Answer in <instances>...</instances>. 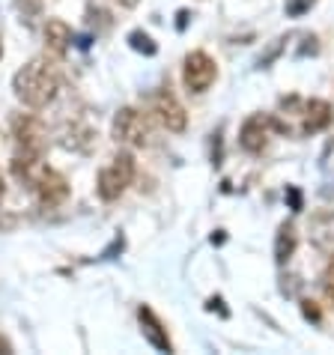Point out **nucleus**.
Instances as JSON below:
<instances>
[{
  "mask_svg": "<svg viewBox=\"0 0 334 355\" xmlns=\"http://www.w3.org/2000/svg\"><path fill=\"white\" fill-rule=\"evenodd\" d=\"M12 93L24 107L39 111L48 107L60 93V72L48 57H33L27 66H21L12 78Z\"/></svg>",
  "mask_w": 334,
  "mask_h": 355,
  "instance_id": "obj_1",
  "label": "nucleus"
},
{
  "mask_svg": "<svg viewBox=\"0 0 334 355\" xmlns=\"http://www.w3.org/2000/svg\"><path fill=\"white\" fill-rule=\"evenodd\" d=\"M137 173V164H134V155L129 150H120L111 159V164H105L99 176H96V191H99L102 200H120V197L125 194V189L132 185Z\"/></svg>",
  "mask_w": 334,
  "mask_h": 355,
  "instance_id": "obj_2",
  "label": "nucleus"
},
{
  "mask_svg": "<svg viewBox=\"0 0 334 355\" xmlns=\"http://www.w3.org/2000/svg\"><path fill=\"white\" fill-rule=\"evenodd\" d=\"M114 141L125 144L132 150H143L152 144V125L137 107H120L114 116Z\"/></svg>",
  "mask_w": 334,
  "mask_h": 355,
  "instance_id": "obj_3",
  "label": "nucleus"
},
{
  "mask_svg": "<svg viewBox=\"0 0 334 355\" xmlns=\"http://www.w3.org/2000/svg\"><path fill=\"white\" fill-rule=\"evenodd\" d=\"M218 81V63L212 60L206 51H191L188 57H185V63H182V84H185V90L194 93V96H200L206 93L209 87Z\"/></svg>",
  "mask_w": 334,
  "mask_h": 355,
  "instance_id": "obj_4",
  "label": "nucleus"
},
{
  "mask_svg": "<svg viewBox=\"0 0 334 355\" xmlns=\"http://www.w3.org/2000/svg\"><path fill=\"white\" fill-rule=\"evenodd\" d=\"M152 114H155V120H159L164 129L173 132V135L185 132V125H188V114H185L182 102L167 90V87H161V90L152 93Z\"/></svg>",
  "mask_w": 334,
  "mask_h": 355,
  "instance_id": "obj_5",
  "label": "nucleus"
},
{
  "mask_svg": "<svg viewBox=\"0 0 334 355\" xmlns=\"http://www.w3.org/2000/svg\"><path fill=\"white\" fill-rule=\"evenodd\" d=\"M12 137L18 144V150H30V153H45V144H48V132L39 116L33 114H15L12 116Z\"/></svg>",
  "mask_w": 334,
  "mask_h": 355,
  "instance_id": "obj_6",
  "label": "nucleus"
},
{
  "mask_svg": "<svg viewBox=\"0 0 334 355\" xmlns=\"http://www.w3.org/2000/svg\"><path fill=\"white\" fill-rule=\"evenodd\" d=\"M272 129H274L272 116H263V114L248 116V120L242 123V129H239V146L245 153H251V155H260L269 146Z\"/></svg>",
  "mask_w": 334,
  "mask_h": 355,
  "instance_id": "obj_7",
  "label": "nucleus"
},
{
  "mask_svg": "<svg viewBox=\"0 0 334 355\" xmlns=\"http://www.w3.org/2000/svg\"><path fill=\"white\" fill-rule=\"evenodd\" d=\"M33 191H36V197H39V203L42 206H60L69 197V182H66V176L60 171H54V167L48 164L42 171V176L36 180Z\"/></svg>",
  "mask_w": 334,
  "mask_h": 355,
  "instance_id": "obj_8",
  "label": "nucleus"
},
{
  "mask_svg": "<svg viewBox=\"0 0 334 355\" xmlns=\"http://www.w3.org/2000/svg\"><path fill=\"white\" fill-rule=\"evenodd\" d=\"M137 320H141V331H143V338L150 340L155 349H161V352H173L170 334H167L164 322L159 320V313H155L152 308H146V304H141V308H137Z\"/></svg>",
  "mask_w": 334,
  "mask_h": 355,
  "instance_id": "obj_9",
  "label": "nucleus"
},
{
  "mask_svg": "<svg viewBox=\"0 0 334 355\" xmlns=\"http://www.w3.org/2000/svg\"><path fill=\"white\" fill-rule=\"evenodd\" d=\"M48 162H42V153H30V150H18L12 159V173L18 182H24L27 189H33L36 180L42 176Z\"/></svg>",
  "mask_w": 334,
  "mask_h": 355,
  "instance_id": "obj_10",
  "label": "nucleus"
},
{
  "mask_svg": "<svg viewBox=\"0 0 334 355\" xmlns=\"http://www.w3.org/2000/svg\"><path fill=\"white\" fill-rule=\"evenodd\" d=\"M334 123V107L326 102V98H310L304 105V135H317V132H326L328 125Z\"/></svg>",
  "mask_w": 334,
  "mask_h": 355,
  "instance_id": "obj_11",
  "label": "nucleus"
},
{
  "mask_svg": "<svg viewBox=\"0 0 334 355\" xmlns=\"http://www.w3.org/2000/svg\"><path fill=\"white\" fill-rule=\"evenodd\" d=\"M69 45H72V27L63 18H48L45 21V48L54 57H66Z\"/></svg>",
  "mask_w": 334,
  "mask_h": 355,
  "instance_id": "obj_12",
  "label": "nucleus"
},
{
  "mask_svg": "<svg viewBox=\"0 0 334 355\" xmlns=\"http://www.w3.org/2000/svg\"><path fill=\"white\" fill-rule=\"evenodd\" d=\"M296 245H299L296 227H292L290 221H283V224L278 227V236H274V260H278V263H287L292 254H296Z\"/></svg>",
  "mask_w": 334,
  "mask_h": 355,
  "instance_id": "obj_13",
  "label": "nucleus"
},
{
  "mask_svg": "<svg viewBox=\"0 0 334 355\" xmlns=\"http://www.w3.org/2000/svg\"><path fill=\"white\" fill-rule=\"evenodd\" d=\"M129 42H132L134 51H143L146 57H152L155 51H159V48H155V42H152V36L143 33V31H132V33H129Z\"/></svg>",
  "mask_w": 334,
  "mask_h": 355,
  "instance_id": "obj_14",
  "label": "nucleus"
},
{
  "mask_svg": "<svg viewBox=\"0 0 334 355\" xmlns=\"http://www.w3.org/2000/svg\"><path fill=\"white\" fill-rule=\"evenodd\" d=\"M322 295H326V302H328V308L334 311V257L326 263V269H322Z\"/></svg>",
  "mask_w": 334,
  "mask_h": 355,
  "instance_id": "obj_15",
  "label": "nucleus"
},
{
  "mask_svg": "<svg viewBox=\"0 0 334 355\" xmlns=\"http://www.w3.org/2000/svg\"><path fill=\"white\" fill-rule=\"evenodd\" d=\"M301 313H304V320L319 322V308H317V304H313V302H308V299L301 302Z\"/></svg>",
  "mask_w": 334,
  "mask_h": 355,
  "instance_id": "obj_16",
  "label": "nucleus"
},
{
  "mask_svg": "<svg viewBox=\"0 0 334 355\" xmlns=\"http://www.w3.org/2000/svg\"><path fill=\"white\" fill-rule=\"evenodd\" d=\"M310 6H313V0H292V3L287 6V12L290 15H301L304 9H310Z\"/></svg>",
  "mask_w": 334,
  "mask_h": 355,
  "instance_id": "obj_17",
  "label": "nucleus"
},
{
  "mask_svg": "<svg viewBox=\"0 0 334 355\" xmlns=\"http://www.w3.org/2000/svg\"><path fill=\"white\" fill-rule=\"evenodd\" d=\"M290 200H292V209H301V194L296 189H290Z\"/></svg>",
  "mask_w": 334,
  "mask_h": 355,
  "instance_id": "obj_18",
  "label": "nucleus"
},
{
  "mask_svg": "<svg viewBox=\"0 0 334 355\" xmlns=\"http://www.w3.org/2000/svg\"><path fill=\"white\" fill-rule=\"evenodd\" d=\"M0 352H12V343H9L6 338H0Z\"/></svg>",
  "mask_w": 334,
  "mask_h": 355,
  "instance_id": "obj_19",
  "label": "nucleus"
},
{
  "mask_svg": "<svg viewBox=\"0 0 334 355\" xmlns=\"http://www.w3.org/2000/svg\"><path fill=\"white\" fill-rule=\"evenodd\" d=\"M116 3H120V6H129V9H132V6L141 3V0H116Z\"/></svg>",
  "mask_w": 334,
  "mask_h": 355,
  "instance_id": "obj_20",
  "label": "nucleus"
},
{
  "mask_svg": "<svg viewBox=\"0 0 334 355\" xmlns=\"http://www.w3.org/2000/svg\"><path fill=\"white\" fill-rule=\"evenodd\" d=\"M3 194H6V182H3V173H0V200H3Z\"/></svg>",
  "mask_w": 334,
  "mask_h": 355,
  "instance_id": "obj_21",
  "label": "nucleus"
},
{
  "mask_svg": "<svg viewBox=\"0 0 334 355\" xmlns=\"http://www.w3.org/2000/svg\"><path fill=\"white\" fill-rule=\"evenodd\" d=\"M0 60H3V39H0Z\"/></svg>",
  "mask_w": 334,
  "mask_h": 355,
  "instance_id": "obj_22",
  "label": "nucleus"
}]
</instances>
